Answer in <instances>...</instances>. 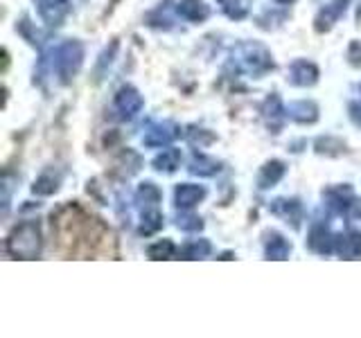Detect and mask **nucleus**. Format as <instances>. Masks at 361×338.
I'll return each mask as SVG.
<instances>
[]
</instances>
